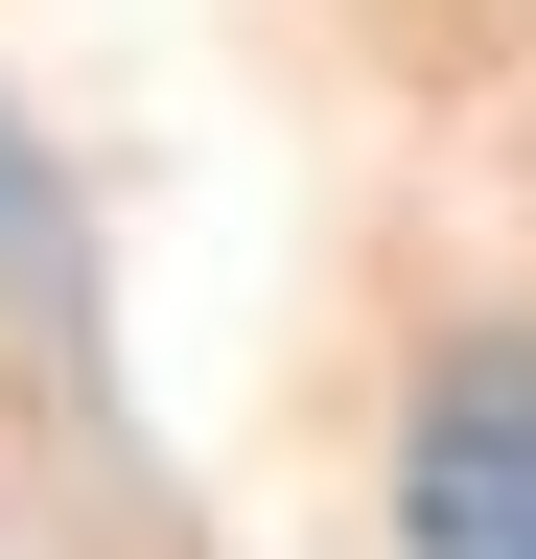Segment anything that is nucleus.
Listing matches in <instances>:
<instances>
[{
    "label": "nucleus",
    "instance_id": "obj_1",
    "mask_svg": "<svg viewBox=\"0 0 536 559\" xmlns=\"http://www.w3.org/2000/svg\"><path fill=\"white\" fill-rule=\"evenodd\" d=\"M396 513H420V559H536V349H466V373L420 396Z\"/></svg>",
    "mask_w": 536,
    "mask_h": 559
}]
</instances>
